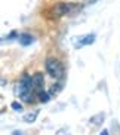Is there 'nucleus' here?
I'll return each instance as SVG.
<instances>
[{"label":"nucleus","instance_id":"obj_1","mask_svg":"<svg viewBox=\"0 0 120 135\" xmlns=\"http://www.w3.org/2000/svg\"><path fill=\"white\" fill-rule=\"evenodd\" d=\"M16 95L19 97L24 103L31 104L36 99V94H34V88H33L31 76L24 73L22 77L19 79V83L16 85Z\"/></svg>","mask_w":120,"mask_h":135},{"label":"nucleus","instance_id":"obj_2","mask_svg":"<svg viewBox=\"0 0 120 135\" xmlns=\"http://www.w3.org/2000/svg\"><path fill=\"white\" fill-rule=\"evenodd\" d=\"M44 68H46L48 74L51 76L52 79L59 80V79L64 77V65H62V62H61L58 58H55V56L46 58V61H44Z\"/></svg>","mask_w":120,"mask_h":135},{"label":"nucleus","instance_id":"obj_3","mask_svg":"<svg viewBox=\"0 0 120 135\" xmlns=\"http://www.w3.org/2000/svg\"><path fill=\"white\" fill-rule=\"evenodd\" d=\"M79 4H74V3H56L52 6V13L53 16H56V18H59V16H64V15H68V13L74 12V11H77V8Z\"/></svg>","mask_w":120,"mask_h":135},{"label":"nucleus","instance_id":"obj_4","mask_svg":"<svg viewBox=\"0 0 120 135\" xmlns=\"http://www.w3.org/2000/svg\"><path fill=\"white\" fill-rule=\"evenodd\" d=\"M95 39L96 36L95 34H86V36H82L79 37V39H74L76 42H74V48L76 49H80V48H84V46H89V45H93L95 43Z\"/></svg>","mask_w":120,"mask_h":135},{"label":"nucleus","instance_id":"obj_5","mask_svg":"<svg viewBox=\"0 0 120 135\" xmlns=\"http://www.w3.org/2000/svg\"><path fill=\"white\" fill-rule=\"evenodd\" d=\"M31 82H33V88H34V94L40 89H44V79L42 73H36L31 77Z\"/></svg>","mask_w":120,"mask_h":135},{"label":"nucleus","instance_id":"obj_6","mask_svg":"<svg viewBox=\"0 0 120 135\" xmlns=\"http://www.w3.org/2000/svg\"><path fill=\"white\" fill-rule=\"evenodd\" d=\"M18 40H19V43L22 45V46H28V45H31L33 42H34V37H33L31 34H28V33H22V34H19Z\"/></svg>","mask_w":120,"mask_h":135},{"label":"nucleus","instance_id":"obj_7","mask_svg":"<svg viewBox=\"0 0 120 135\" xmlns=\"http://www.w3.org/2000/svg\"><path fill=\"white\" fill-rule=\"evenodd\" d=\"M104 119H105V114H104V113H98V114L92 116V117L89 119V123H92V125L98 126V125H102Z\"/></svg>","mask_w":120,"mask_h":135},{"label":"nucleus","instance_id":"obj_8","mask_svg":"<svg viewBox=\"0 0 120 135\" xmlns=\"http://www.w3.org/2000/svg\"><path fill=\"white\" fill-rule=\"evenodd\" d=\"M36 98L39 99L40 103H43V104H46L49 101V98H51V95H49L48 92L44 91V89H40V91H37L36 92Z\"/></svg>","mask_w":120,"mask_h":135},{"label":"nucleus","instance_id":"obj_9","mask_svg":"<svg viewBox=\"0 0 120 135\" xmlns=\"http://www.w3.org/2000/svg\"><path fill=\"white\" fill-rule=\"evenodd\" d=\"M37 116H39V111L36 110V111H33V113H28V114H25V116H24V120H25L27 123H33L34 120L37 119Z\"/></svg>","mask_w":120,"mask_h":135},{"label":"nucleus","instance_id":"obj_10","mask_svg":"<svg viewBox=\"0 0 120 135\" xmlns=\"http://www.w3.org/2000/svg\"><path fill=\"white\" fill-rule=\"evenodd\" d=\"M61 88H62V83H55L52 88H51V91L48 92L49 95H58L61 92Z\"/></svg>","mask_w":120,"mask_h":135},{"label":"nucleus","instance_id":"obj_11","mask_svg":"<svg viewBox=\"0 0 120 135\" xmlns=\"http://www.w3.org/2000/svg\"><path fill=\"white\" fill-rule=\"evenodd\" d=\"M11 107H12L15 111H22V105H21L19 103H16V101H13V103L11 104Z\"/></svg>","mask_w":120,"mask_h":135},{"label":"nucleus","instance_id":"obj_12","mask_svg":"<svg viewBox=\"0 0 120 135\" xmlns=\"http://www.w3.org/2000/svg\"><path fill=\"white\" fill-rule=\"evenodd\" d=\"M99 135H110V134H108V131H107V129H102V132H101Z\"/></svg>","mask_w":120,"mask_h":135},{"label":"nucleus","instance_id":"obj_13","mask_svg":"<svg viewBox=\"0 0 120 135\" xmlns=\"http://www.w3.org/2000/svg\"><path fill=\"white\" fill-rule=\"evenodd\" d=\"M86 2H88L89 4H93V3H96V2H98V0H86Z\"/></svg>","mask_w":120,"mask_h":135},{"label":"nucleus","instance_id":"obj_14","mask_svg":"<svg viewBox=\"0 0 120 135\" xmlns=\"http://www.w3.org/2000/svg\"><path fill=\"white\" fill-rule=\"evenodd\" d=\"M12 135H22V134H21L19 131H13V132H12Z\"/></svg>","mask_w":120,"mask_h":135}]
</instances>
